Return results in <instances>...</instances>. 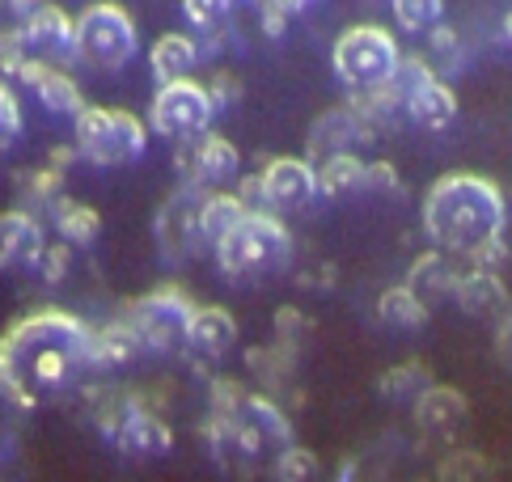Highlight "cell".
<instances>
[{
  "label": "cell",
  "instance_id": "1",
  "mask_svg": "<svg viewBox=\"0 0 512 482\" xmlns=\"http://www.w3.org/2000/svg\"><path fill=\"white\" fill-rule=\"evenodd\" d=\"M85 330L68 309H34L0 335V394L22 411L64 398L85 368Z\"/></svg>",
  "mask_w": 512,
  "mask_h": 482
},
{
  "label": "cell",
  "instance_id": "2",
  "mask_svg": "<svg viewBox=\"0 0 512 482\" xmlns=\"http://www.w3.org/2000/svg\"><path fill=\"white\" fill-rule=\"evenodd\" d=\"M424 229L441 250L479 254L504 241V191L496 178L457 170L432 182L424 199Z\"/></svg>",
  "mask_w": 512,
  "mask_h": 482
},
{
  "label": "cell",
  "instance_id": "3",
  "mask_svg": "<svg viewBox=\"0 0 512 482\" xmlns=\"http://www.w3.org/2000/svg\"><path fill=\"white\" fill-rule=\"evenodd\" d=\"M208 444L212 457L221 461L229 474H254L271 453H284L292 444L288 415L280 411L276 398L246 394L229 415L208 419Z\"/></svg>",
  "mask_w": 512,
  "mask_h": 482
},
{
  "label": "cell",
  "instance_id": "4",
  "mask_svg": "<svg viewBox=\"0 0 512 482\" xmlns=\"http://www.w3.org/2000/svg\"><path fill=\"white\" fill-rule=\"evenodd\" d=\"M212 250H216V263H221V271L229 275V280L254 284V280H267V275H280L288 267L292 233L276 212L254 208V212H246L242 220H237Z\"/></svg>",
  "mask_w": 512,
  "mask_h": 482
},
{
  "label": "cell",
  "instance_id": "5",
  "mask_svg": "<svg viewBox=\"0 0 512 482\" xmlns=\"http://www.w3.org/2000/svg\"><path fill=\"white\" fill-rule=\"evenodd\" d=\"M398 60H402L398 39L377 22L347 26L335 39V51H331L335 77L352 89V94H373V89L394 81Z\"/></svg>",
  "mask_w": 512,
  "mask_h": 482
},
{
  "label": "cell",
  "instance_id": "6",
  "mask_svg": "<svg viewBox=\"0 0 512 482\" xmlns=\"http://www.w3.org/2000/svg\"><path fill=\"white\" fill-rule=\"evenodd\" d=\"M136 47H140V34H136L132 13L115 5V0H98V5H89L81 17H72V51H77L89 68L115 72L132 60Z\"/></svg>",
  "mask_w": 512,
  "mask_h": 482
},
{
  "label": "cell",
  "instance_id": "7",
  "mask_svg": "<svg viewBox=\"0 0 512 482\" xmlns=\"http://www.w3.org/2000/svg\"><path fill=\"white\" fill-rule=\"evenodd\" d=\"M149 144V123L132 110L115 106H85L77 115V153L98 165H123L136 161Z\"/></svg>",
  "mask_w": 512,
  "mask_h": 482
},
{
  "label": "cell",
  "instance_id": "8",
  "mask_svg": "<svg viewBox=\"0 0 512 482\" xmlns=\"http://www.w3.org/2000/svg\"><path fill=\"white\" fill-rule=\"evenodd\" d=\"M191 309H195V301L182 288H153V292L136 296V301L123 309V322L132 326V335H136L140 347L178 351L182 335H187Z\"/></svg>",
  "mask_w": 512,
  "mask_h": 482
},
{
  "label": "cell",
  "instance_id": "9",
  "mask_svg": "<svg viewBox=\"0 0 512 482\" xmlns=\"http://www.w3.org/2000/svg\"><path fill=\"white\" fill-rule=\"evenodd\" d=\"M398 85H402V106H407V115L419 123V127H432V132H441L457 119V94L449 89V81L441 72L428 68V55H407V60H398Z\"/></svg>",
  "mask_w": 512,
  "mask_h": 482
},
{
  "label": "cell",
  "instance_id": "10",
  "mask_svg": "<svg viewBox=\"0 0 512 482\" xmlns=\"http://www.w3.org/2000/svg\"><path fill=\"white\" fill-rule=\"evenodd\" d=\"M212 115H216V106H212L208 89L199 85V81L157 85L153 106H149V123H153L166 140H191V136H199V132H208Z\"/></svg>",
  "mask_w": 512,
  "mask_h": 482
},
{
  "label": "cell",
  "instance_id": "11",
  "mask_svg": "<svg viewBox=\"0 0 512 482\" xmlns=\"http://www.w3.org/2000/svg\"><path fill=\"white\" fill-rule=\"evenodd\" d=\"M237 148L225 140V136H216V132H199L191 140H178V153H174V165H178V174L187 187H208V182H225L237 174Z\"/></svg>",
  "mask_w": 512,
  "mask_h": 482
},
{
  "label": "cell",
  "instance_id": "12",
  "mask_svg": "<svg viewBox=\"0 0 512 482\" xmlns=\"http://www.w3.org/2000/svg\"><path fill=\"white\" fill-rule=\"evenodd\" d=\"M259 203H267L271 212H292L305 208L314 199V165L305 157H271L259 174Z\"/></svg>",
  "mask_w": 512,
  "mask_h": 482
},
{
  "label": "cell",
  "instance_id": "13",
  "mask_svg": "<svg viewBox=\"0 0 512 482\" xmlns=\"http://www.w3.org/2000/svg\"><path fill=\"white\" fill-rule=\"evenodd\" d=\"M111 440L119 444L123 457H166L174 449L170 423L161 419V415H153L149 406H140V402H127V411L115 423Z\"/></svg>",
  "mask_w": 512,
  "mask_h": 482
},
{
  "label": "cell",
  "instance_id": "14",
  "mask_svg": "<svg viewBox=\"0 0 512 482\" xmlns=\"http://www.w3.org/2000/svg\"><path fill=\"white\" fill-rule=\"evenodd\" d=\"M411 415H415V428L424 432V436H432V440H449V436H457V428L466 423L470 402H466L462 389L432 381L424 394L411 402Z\"/></svg>",
  "mask_w": 512,
  "mask_h": 482
},
{
  "label": "cell",
  "instance_id": "15",
  "mask_svg": "<svg viewBox=\"0 0 512 482\" xmlns=\"http://www.w3.org/2000/svg\"><path fill=\"white\" fill-rule=\"evenodd\" d=\"M233 343H237V322L225 305H195L191 309L182 347H187L195 360H221L233 351Z\"/></svg>",
  "mask_w": 512,
  "mask_h": 482
},
{
  "label": "cell",
  "instance_id": "16",
  "mask_svg": "<svg viewBox=\"0 0 512 482\" xmlns=\"http://www.w3.org/2000/svg\"><path fill=\"white\" fill-rule=\"evenodd\" d=\"M199 199H204V195H199L195 187H182V191H174L166 203H161V212H157V241H161V250H166L170 258H182V254L199 250V229H195Z\"/></svg>",
  "mask_w": 512,
  "mask_h": 482
},
{
  "label": "cell",
  "instance_id": "17",
  "mask_svg": "<svg viewBox=\"0 0 512 482\" xmlns=\"http://www.w3.org/2000/svg\"><path fill=\"white\" fill-rule=\"evenodd\" d=\"M17 77H22L51 110H60V115H81V110H85L81 85L72 81L64 68H51L47 60H26L22 68H17Z\"/></svg>",
  "mask_w": 512,
  "mask_h": 482
},
{
  "label": "cell",
  "instance_id": "18",
  "mask_svg": "<svg viewBox=\"0 0 512 482\" xmlns=\"http://www.w3.org/2000/svg\"><path fill=\"white\" fill-rule=\"evenodd\" d=\"M43 246L47 241H43V229H39V216H30L26 208L0 212V267L34 263Z\"/></svg>",
  "mask_w": 512,
  "mask_h": 482
},
{
  "label": "cell",
  "instance_id": "19",
  "mask_svg": "<svg viewBox=\"0 0 512 482\" xmlns=\"http://www.w3.org/2000/svg\"><path fill=\"white\" fill-rule=\"evenodd\" d=\"M453 301L462 305L466 313H474V318H483V313H500L504 301H508V288L500 280V271H457V284H453Z\"/></svg>",
  "mask_w": 512,
  "mask_h": 482
},
{
  "label": "cell",
  "instance_id": "20",
  "mask_svg": "<svg viewBox=\"0 0 512 482\" xmlns=\"http://www.w3.org/2000/svg\"><path fill=\"white\" fill-rule=\"evenodd\" d=\"M140 351L132 326L123 318L119 322H106V326H89L85 330V368H115V364H127Z\"/></svg>",
  "mask_w": 512,
  "mask_h": 482
},
{
  "label": "cell",
  "instance_id": "21",
  "mask_svg": "<svg viewBox=\"0 0 512 482\" xmlns=\"http://www.w3.org/2000/svg\"><path fill=\"white\" fill-rule=\"evenodd\" d=\"M360 127H369L356 106H339V110H326V115L314 123V132H309V153L314 157H335V153H352V144L360 136Z\"/></svg>",
  "mask_w": 512,
  "mask_h": 482
},
{
  "label": "cell",
  "instance_id": "22",
  "mask_svg": "<svg viewBox=\"0 0 512 482\" xmlns=\"http://www.w3.org/2000/svg\"><path fill=\"white\" fill-rule=\"evenodd\" d=\"M153 77L157 85H174V81H191V68L199 64V47L187 34H161L153 43Z\"/></svg>",
  "mask_w": 512,
  "mask_h": 482
},
{
  "label": "cell",
  "instance_id": "23",
  "mask_svg": "<svg viewBox=\"0 0 512 482\" xmlns=\"http://www.w3.org/2000/svg\"><path fill=\"white\" fill-rule=\"evenodd\" d=\"M246 216L242 199L229 195V191H212L199 199V216H195V229H199V246H216L237 220Z\"/></svg>",
  "mask_w": 512,
  "mask_h": 482
},
{
  "label": "cell",
  "instance_id": "24",
  "mask_svg": "<svg viewBox=\"0 0 512 482\" xmlns=\"http://www.w3.org/2000/svg\"><path fill=\"white\" fill-rule=\"evenodd\" d=\"M364 187V161L356 153H335V157H322V165L314 170V191L326 199H343V195H356Z\"/></svg>",
  "mask_w": 512,
  "mask_h": 482
},
{
  "label": "cell",
  "instance_id": "25",
  "mask_svg": "<svg viewBox=\"0 0 512 482\" xmlns=\"http://www.w3.org/2000/svg\"><path fill=\"white\" fill-rule=\"evenodd\" d=\"M22 39L43 43V47H72V17L60 5L39 0V5L22 17Z\"/></svg>",
  "mask_w": 512,
  "mask_h": 482
},
{
  "label": "cell",
  "instance_id": "26",
  "mask_svg": "<svg viewBox=\"0 0 512 482\" xmlns=\"http://www.w3.org/2000/svg\"><path fill=\"white\" fill-rule=\"evenodd\" d=\"M377 313H381V322L402 326V330H419V326H428V318H432L428 301H419L407 284H390L386 292H381Z\"/></svg>",
  "mask_w": 512,
  "mask_h": 482
},
{
  "label": "cell",
  "instance_id": "27",
  "mask_svg": "<svg viewBox=\"0 0 512 482\" xmlns=\"http://www.w3.org/2000/svg\"><path fill=\"white\" fill-rule=\"evenodd\" d=\"M56 225H60L64 246H89V241L98 237V229H102V216L89 208V203H77V199L60 195L56 199Z\"/></svg>",
  "mask_w": 512,
  "mask_h": 482
},
{
  "label": "cell",
  "instance_id": "28",
  "mask_svg": "<svg viewBox=\"0 0 512 482\" xmlns=\"http://www.w3.org/2000/svg\"><path fill=\"white\" fill-rule=\"evenodd\" d=\"M432 385V368L424 364V360H407V364H394V368H386L381 373V381H377V389L386 394L390 402H415L424 389Z\"/></svg>",
  "mask_w": 512,
  "mask_h": 482
},
{
  "label": "cell",
  "instance_id": "29",
  "mask_svg": "<svg viewBox=\"0 0 512 482\" xmlns=\"http://www.w3.org/2000/svg\"><path fill=\"white\" fill-rule=\"evenodd\" d=\"M453 284H457V271L445 263L441 254H424V258H415V267H411V275H407V288L419 296V301H428V296H449L453 292Z\"/></svg>",
  "mask_w": 512,
  "mask_h": 482
},
{
  "label": "cell",
  "instance_id": "30",
  "mask_svg": "<svg viewBox=\"0 0 512 482\" xmlns=\"http://www.w3.org/2000/svg\"><path fill=\"white\" fill-rule=\"evenodd\" d=\"M292 360H297V351L292 347H250L246 351V364L254 368V377H263L271 389H280L288 377H292Z\"/></svg>",
  "mask_w": 512,
  "mask_h": 482
},
{
  "label": "cell",
  "instance_id": "31",
  "mask_svg": "<svg viewBox=\"0 0 512 482\" xmlns=\"http://www.w3.org/2000/svg\"><path fill=\"white\" fill-rule=\"evenodd\" d=\"M276 482H318L322 461L314 449H301V444H288L284 453H276Z\"/></svg>",
  "mask_w": 512,
  "mask_h": 482
},
{
  "label": "cell",
  "instance_id": "32",
  "mask_svg": "<svg viewBox=\"0 0 512 482\" xmlns=\"http://www.w3.org/2000/svg\"><path fill=\"white\" fill-rule=\"evenodd\" d=\"M491 478V461L474 449H462V453H449L436 470V482H487Z\"/></svg>",
  "mask_w": 512,
  "mask_h": 482
},
{
  "label": "cell",
  "instance_id": "33",
  "mask_svg": "<svg viewBox=\"0 0 512 482\" xmlns=\"http://www.w3.org/2000/svg\"><path fill=\"white\" fill-rule=\"evenodd\" d=\"M394 17L407 30H432L445 17V0H394Z\"/></svg>",
  "mask_w": 512,
  "mask_h": 482
},
{
  "label": "cell",
  "instance_id": "34",
  "mask_svg": "<svg viewBox=\"0 0 512 482\" xmlns=\"http://www.w3.org/2000/svg\"><path fill=\"white\" fill-rule=\"evenodd\" d=\"M229 9H233V0H182V13H187L195 26H204V30H221Z\"/></svg>",
  "mask_w": 512,
  "mask_h": 482
},
{
  "label": "cell",
  "instance_id": "35",
  "mask_svg": "<svg viewBox=\"0 0 512 482\" xmlns=\"http://www.w3.org/2000/svg\"><path fill=\"white\" fill-rule=\"evenodd\" d=\"M26 60L30 55H26L22 30H0V85H5V77H17V68Z\"/></svg>",
  "mask_w": 512,
  "mask_h": 482
},
{
  "label": "cell",
  "instance_id": "36",
  "mask_svg": "<svg viewBox=\"0 0 512 482\" xmlns=\"http://www.w3.org/2000/svg\"><path fill=\"white\" fill-rule=\"evenodd\" d=\"M17 182H22V191H30L34 199H60L64 195V174L56 170H26V174H17Z\"/></svg>",
  "mask_w": 512,
  "mask_h": 482
},
{
  "label": "cell",
  "instance_id": "37",
  "mask_svg": "<svg viewBox=\"0 0 512 482\" xmlns=\"http://www.w3.org/2000/svg\"><path fill=\"white\" fill-rule=\"evenodd\" d=\"M17 136H22V106L9 94V85H0V153H5Z\"/></svg>",
  "mask_w": 512,
  "mask_h": 482
},
{
  "label": "cell",
  "instance_id": "38",
  "mask_svg": "<svg viewBox=\"0 0 512 482\" xmlns=\"http://www.w3.org/2000/svg\"><path fill=\"white\" fill-rule=\"evenodd\" d=\"M34 263H39V271H43L47 284H60L64 275H68V246H64V241H56V246H43Z\"/></svg>",
  "mask_w": 512,
  "mask_h": 482
},
{
  "label": "cell",
  "instance_id": "39",
  "mask_svg": "<svg viewBox=\"0 0 512 482\" xmlns=\"http://www.w3.org/2000/svg\"><path fill=\"white\" fill-rule=\"evenodd\" d=\"M301 330H305V313L292 309V305H280L276 309V339H280V347L297 351V335H301Z\"/></svg>",
  "mask_w": 512,
  "mask_h": 482
},
{
  "label": "cell",
  "instance_id": "40",
  "mask_svg": "<svg viewBox=\"0 0 512 482\" xmlns=\"http://www.w3.org/2000/svg\"><path fill=\"white\" fill-rule=\"evenodd\" d=\"M428 51L436 55V60L428 64L432 72H436V64H457V34L449 30V26H432V39H428Z\"/></svg>",
  "mask_w": 512,
  "mask_h": 482
},
{
  "label": "cell",
  "instance_id": "41",
  "mask_svg": "<svg viewBox=\"0 0 512 482\" xmlns=\"http://www.w3.org/2000/svg\"><path fill=\"white\" fill-rule=\"evenodd\" d=\"M364 187H373V191H398V170L390 161H364Z\"/></svg>",
  "mask_w": 512,
  "mask_h": 482
},
{
  "label": "cell",
  "instance_id": "42",
  "mask_svg": "<svg viewBox=\"0 0 512 482\" xmlns=\"http://www.w3.org/2000/svg\"><path fill=\"white\" fill-rule=\"evenodd\" d=\"M208 89V98H212V106H221V102H233L237 94H242V85H237V77L233 72H216V77L204 85Z\"/></svg>",
  "mask_w": 512,
  "mask_h": 482
},
{
  "label": "cell",
  "instance_id": "43",
  "mask_svg": "<svg viewBox=\"0 0 512 482\" xmlns=\"http://www.w3.org/2000/svg\"><path fill=\"white\" fill-rule=\"evenodd\" d=\"M250 5H259L263 13H267V9H276V13H288V17H292V13L305 5V0H250Z\"/></svg>",
  "mask_w": 512,
  "mask_h": 482
},
{
  "label": "cell",
  "instance_id": "44",
  "mask_svg": "<svg viewBox=\"0 0 512 482\" xmlns=\"http://www.w3.org/2000/svg\"><path fill=\"white\" fill-rule=\"evenodd\" d=\"M72 157H77V148H51V165H47V170H56V174H64L68 170V165H72Z\"/></svg>",
  "mask_w": 512,
  "mask_h": 482
},
{
  "label": "cell",
  "instance_id": "45",
  "mask_svg": "<svg viewBox=\"0 0 512 482\" xmlns=\"http://www.w3.org/2000/svg\"><path fill=\"white\" fill-rule=\"evenodd\" d=\"M284 26H288V13H276V9L263 13V30L267 34H284Z\"/></svg>",
  "mask_w": 512,
  "mask_h": 482
},
{
  "label": "cell",
  "instance_id": "46",
  "mask_svg": "<svg viewBox=\"0 0 512 482\" xmlns=\"http://www.w3.org/2000/svg\"><path fill=\"white\" fill-rule=\"evenodd\" d=\"M0 5H5V9H13V13H22V17H26V13L34 9V5H39V0H0Z\"/></svg>",
  "mask_w": 512,
  "mask_h": 482
}]
</instances>
